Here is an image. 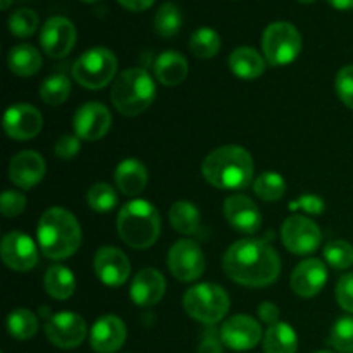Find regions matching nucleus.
<instances>
[{"instance_id": "nucleus-29", "label": "nucleus", "mask_w": 353, "mask_h": 353, "mask_svg": "<svg viewBox=\"0 0 353 353\" xmlns=\"http://www.w3.org/2000/svg\"><path fill=\"white\" fill-rule=\"evenodd\" d=\"M172 228L181 234H193L200 230V212L192 202H176L169 210Z\"/></svg>"}, {"instance_id": "nucleus-21", "label": "nucleus", "mask_w": 353, "mask_h": 353, "mask_svg": "<svg viewBox=\"0 0 353 353\" xmlns=\"http://www.w3.org/2000/svg\"><path fill=\"white\" fill-rule=\"evenodd\" d=\"M126 341V326L116 316H103L93 324L90 343L97 353H114Z\"/></svg>"}, {"instance_id": "nucleus-39", "label": "nucleus", "mask_w": 353, "mask_h": 353, "mask_svg": "<svg viewBox=\"0 0 353 353\" xmlns=\"http://www.w3.org/2000/svg\"><path fill=\"white\" fill-rule=\"evenodd\" d=\"M336 93L341 102L353 110V65H345L336 74Z\"/></svg>"}, {"instance_id": "nucleus-5", "label": "nucleus", "mask_w": 353, "mask_h": 353, "mask_svg": "<svg viewBox=\"0 0 353 353\" xmlns=\"http://www.w3.org/2000/svg\"><path fill=\"white\" fill-rule=\"evenodd\" d=\"M155 99V83L145 69L133 68L121 72L110 90V100L121 114L140 116Z\"/></svg>"}, {"instance_id": "nucleus-1", "label": "nucleus", "mask_w": 353, "mask_h": 353, "mask_svg": "<svg viewBox=\"0 0 353 353\" xmlns=\"http://www.w3.org/2000/svg\"><path fill=\"white\" fill-rule=\"evenodd\" d=\"M223 268L228 278L243 286H268L281 272L279 255L271 245L254 238L234 241L226 250Z\"/></svg>"}, {"instance_id": "nucleus-28", "label": "nucleus", "mask_w": 353, "mask_h": 353, "mask_svg": "<svg viewBox=\"0 0 353 353\" xmlns=\"http://www.w3.org/2000/svg\"><path fill=\"white\" fill-rule=\"evenodd\" d=\"M45 292L55 300H68L74 293L76 279L64 265H52L43 279Z\"/></svg>"}, {"instance_id": "nucleus-49", "label": "nucleus", "mask_w": 353, "mask_h": 353, "mask_svg": "<svg viewBox=\"0 0 353 353\" xmlns=\"http://www.w3.org/2000/svg\"><path fill=\"white\" fill-rule=\"evenodd\" d=\"M299 2H302V3H312V2H316V0H299Z\"/></svg>"}, {"instance_id": "nucleus-30", "label": "nucleus", "mask_w": 353, "mask_h": 353, "mask_svg": "<svg viewBox=\"0 0 353 353\" xmlns=\"http://www.w3.org/2000/svg\"><path fill=\"white\" fill-rule=\"evenodd\" d=\"M7 330L9 334L16 340L24 341L30 340L37 334L38 331V319L31 310L28 309H16L9 314L7 319Z\"/></svg>"}, {"instance_id": "nucleus-11", "label": "nucleus", "mask_w": 353, "mask_h": 353, "mask_svg": "<svg viewBox=\"0 0 353 353\" xmlns=\"http://www.w3.org/2000/svg\"><path fill=\"white\" fill-rule=\"evenodd\" d=\"M48 341L59 348H76L86 338V323L74 312H59L45 323Z\"/></svg>"}, {"instance_id": "nucleus-40", "label": "nucleus", "mask_w": 353, "mask_h": 353, "mask_svg": "<svg viewBox=\"0 0 353 353\" xmlns=\"http://www.w3.org/2000/svg\"><path fill=\"white\" fill-rule=\"evenodd\" d=\"M26 209V196L19 192L6 190L2 193V202H0V212L3 217H16Z\"/></svg>"}, {"instance_id": "nucleus-44", "label": "nucleus", "mask_w": 353, "mask_h": 353, "mask_svg": "<svg viewBox=\"0 0 353 353\" xmlns=\"http://www.w3.org/2000/svg\"><path fill=\"white\" fill-rule=\"evenodd\" d=\"M259 317L262 319V323L269 324V326H272V324L278 323V317H279V309L274 305V303L271 302H264L262 305H259Z\"/></svg>"}, {"instance_id": "nucleus-3", "label": "nucleus", "mask_w": 353, "mask_h": 353, "mask_svg": "<svg viewBox=\"0 0 353 353\" xmlns=\"http://www.w3.org/2000/svg\"><path fill=\"white\" fill-rule=\"evenodd\" d=\"M37 236L45 257L62 261L78 252L81 245V228L69 210L54 207L41 216Z\"/></svg>"}, {"instance_id": "nucleus-33", "label": "nucleus", "mask_w": 353, "mask_h": 353, "mask_svg": "<svg viewBox=\"0 0 353 353\" xmlns=\"http://www.w3.org/2000/svg\"><path fill=\"white\" fill-rule=\"evenodd\" d=\"M71 83L64 74H54L45 79L40 86V99L48 105H61L69 99Z\"/></svg>"}, {"instance_id": "nucleus-6", "label": "nucleus", "mask_w": 353, "mask_h": 353, "mask_svg": "<svg viewBox=\"0 0 353 353\" xmlns=\"http://www.w3.org/2000/svg\"><path fill=\"white\" fill-rule=\"evenodd\" d=\"M183 305L190 317L202 324H217L230 310V296L221 286L202 283L185 293Z\"/></svg>"}, {"instance_id": "nucleus-16", "label": "nucleus", "mask_w": 353, "mask_h": 353, "mask_svg": "<svg viewBox=\"0 0 353 353\" xmlns=\"http://www.w3.org/2000/svg\"><path fill=\"white\" fill-rule=\"evenodd\" d=\"M112 124V116L103 103L88 102L79 107L74 116L76 137L86 141H97L107 134Z\"/></svg>"}, {"instance_id": "nucleus-4", "label": "nucleus", "mask_w": 353, "mask_h": 353, "mask_svg": "<svg viewBox=\"0 0 353 353\" xmlns=\"http://www.w3.org/2000/svg\"><path fill=\"white\" fill-rule=\"evenodd\" d=\"M117 233L128 247L150 248L161 234V216L147 200H131L119 210Z\"/></svg>"}, {"instance_id": "nucleus-2", "label": "nucleus", "mask_w": 353, "mask_h": 353, "mask_svg": "<svg viewBox=\"0 0 353 353\" xmlns=\"http://www.w3.org/2000/svg\"><path fill=\"white\" fill-rule=\"evenodd\" d=\"M202 174L219 190H245L254 178V159L240 145H224L203 159Z\"/></svg>"}, {"instance_id": "nucleus-13", "label": "nucleus", "mask_w": 353, "mask_h": 353, "mask_svg": "<svg viewBox=\"0 0 353 353\" xmlns=\"http://www.w3.org/2000/svg\"><path fill=\"white\" fill-rule=\"evenodd\" d=\"M221 340L228 348L236 352L252 350L262 340V327L254 317L238 314L228 319L221 327Z\"/></svg>"}, {"instance_id": "nucleus-15", "label": "nucleus", "mask_w": 353, "mask_h": 353, "mask_svg": "<svg viewBox=\"0 0 353 353\" xmlns=\"http://www.w3.org/2000/svg\"><path fill=\"white\" fill-rule=\"evenodd\" d=\"M41 128H43V117L40 110L28 103L9 107L3 114V130L12 140H31L40 133Z\"/></svg>"}, {"instance_id": "nucleus-24", "label": "nucleus", "mask_w": 353, "mask_h": 353, "mask_svg": "<svg viewBox=\"0 0 353 353\" xmlns=\"http://www.w3.org/2000/svg\"><path fill=\"white\" fill-rule=\"evenodd\" d=\"M155 76L165 86L181 85L188 76V61L179 52H162L155 61Z\"/></svg>"}, {"instance_id": "nucleus-20", "label": "nucleus", "mask_w": 353, "mask_h": 353, "mask_svg": "<svg viewBox=\"0 0 353 353\" xmlns=\"http://www.w3.org/2000/svg\"><path fill=\"white\" fill-rule=\"evenodd\" d=\"M326 281L327 269L317 259H307V261L300 262L292 274L293 292L303 299H312L317 293H321Z\"/></svg>"}, {"instance_id": "nucleus-31", "label": "nucleus", "mask_w": 353, "mask_h": 353, "mask_svg": "<svg viewBox=\"0 0 353 353\" xmlns=\"http://www.w3.org/2000/svg\"><path fill=\"white\" fill-rule=\"evenodd\" d=\"M221 48V37L212 28H200L190 38V50L199 59H212Z\"/></svg>"}, {"instance_id": "nucleus-50", "label": "nucleus", "mask_w": 353, "mask_h": 353, "mask_svg": "<svg viewBox=\"0 0 353 353\" xmlns=\"http://www.w3.org/2000/svg\"><path fill=\"white\" fill-rule=\"evenodd\" d=\"M81 2H86V3H93V2H99V0H81Z\"/></svg>"}, {"instance_id": "nucleus-14", "label": "nucleus", "mask_w": 353, "mask_h": 353, "mask_svg": "<svg viewBox=\"0 0 353 353\" xmlns=\"http://www.w3.org/2000/svg\"><path fill=\"white\" fill-rule=\"evenodd\" d=\"M2 259L7 268L17 272L31 271L38 264V248L30 236L21 231H10L3 236Z\"/></svg>"}, {"instance_id": "nucleus-35", "label": "nucleus", "mask_w": 353, "mask_h": 353, "mask_svg": "<svg viewBox=\"0 0 353 353\" xmlns=\"http://www.w3.org/2000/svg\"><path fill=\"white\" fill-rule=\"evenodd\" d=\"M40 17L33 9H17L9 17V31L17 38H28L38 30Z\"/></svg>"}, {"instance_id": "nucleus-26", "label": "nucleus", "mask_w": 353, "mask_h": 353, "mask_svg": "<svg viewBox=\"0 0 353 353\" xmlns=\"http://www.w3.org/2000/svg\"><path fill=\"white\" fill-rule=\"evenodd\" d=\"M7 62H9L10 71L17 76H23V78L37 74L43 64L40 52L33 45L28 43H21L10 48Z\"/></svg>"}, {"instance_id": "nucleus-7", "label": "nucleus", "mask_w": 353, "mask_h": 353, "mask_svg": "<svg viewBox=\"0 0 353 353\" xmlns=\"http://www.w3.org/2000/svg\"><path fill=\"white\" fill-rule=\"evenodd\" d=\"M117 71V59L109 48L95 47L86 50L72 65V76L88 90H100L112 81Z\"/></svg>"}, {"instance_id": "nucleus-43", "label": "nucleus", "mask_w": 353, "mask_h": 353, "mask_svg": "<svg viewBox=\"0 0 353 353\" xmlns=\"http://www.w3.org/2000/svg\"><path fill=\"white\" fill-rule=\"evenodd\" d=\"M223 340H221V333H217L216 327H210L205 331L202 341L199 345V353H223Z\"/></svg>"}, {"instance_id": "nucleus-36", "label": "nucleus", "mask_w": 353, "mask_h": 353, "mask_svg": "<svg viewBox=\"0 0 353 353\" xmlns=\"http://www.w3.org/2000/svg\"><path fill=\"white\" fill-rule=\"evenodd\" d=\"M88 205L97 212H109L117 205V193L107 183H97L88 190Z\"/></svg>"}, {"instance_id": "nucleus-17", "label": "nucleus", "mask_w": 353, "mask_h": 353, "mask_svg": "<svg viewBox=\"0 0 353 353\" xmlns=\"http://www.w3.org/2000/svg\"><path fill=\"white\" fill-rule=\"evenodd\" d=\"M93 269H95L97 278L103 285L110 286V288H117V286H123L126 283L131 265L124 252H121L119 248L102 247L95 254Z\"/></svg>"}, {"instance_id": "nucleus-47", "label": "nucleus", "mask_w": 353, "mask_h": 353, "mask_svg": "<svg viewBox=\"0 0 353 353\" xmlns=\"http://www.w3.org/2000/svg\"><path fill=\"white\" fill-rule=\"evenodd\" d=\"M331 3V7L338 10H350L353 9V0H327Z\"/></svg>"}, {"instance_id": "nucleus-48", "label": "nucleus", "mask_w": 353, "mask_h": 353, "mask_svg": "<svg viewBox=\"0 0 353 353\" xmlns=\"http://www.w3.org/2000/svg\"><path fill=\"white\" fill-rule=\"evenodd\" d=\"M10 2H12V0H2V2H0V7H2V10H6V9H9V6H10Z\"/></svg>"}, {"instance_id": "nucleus-23", "label": "nucleus", "mask_w": 353, "mask_h": 353, "mask_svg": "<svg viewBox=\"0 0 353 353\" xmlns=\"http://www.w3.org/2000/svg\"><path fill=\"white\" fill-rule=\"evenodd\" d=\"M148 181L147 168L137 159H126L116 169V185L126 196H138Z\"/></svg>"}, {"instance_id": "nucleus-9", "label": "nucleus", "mask_w": 353, "mask_h": 353, "mask_svg": "<svg viewBox=\"0 0 353 353\" xmlns=\"http://www.w3.org/2000/svg\"><path fill=\"white\" fill-rule=\"evenodd\" d=\"M168 264L172 276L183 283L195 281L205 271V257L202 248L192 240L176 241L169 250Z\"/></svg>"}, {"instance_id": "nucleus-25", "label": "nucleus", "mask_w": 353, "mask_h": 353, "mask_svg": "<svg viewBox=\"0 0 353 353\" xmlns=\"http://www.w3.org/2000/svg\"><path fill=\"white\" fill-rule=\"evenodd\" d=\"M230 69L241 79H255L265 71V62L255 48L238 47L230 55Z\"/></svg>"}, {"instance_id": "nucleus-46", "label": "nucleus", "mask_w": 353, "mask_h": 353, "mask_svg": "<svg viewBox=\"0 0 353 353\" xmlns=\"http://www.w3.org/2000/svg\"><path fill=\"white\" fill-rule=\"evenodd\" d=\"M124 9L128 10H133V12H141V10H147L150 9L152 3L155 0H117Z\"/></svg>"}, {"instance_id": "nucleus-38", "label": "nucleus", "mask_w": 353, "mask_h": 353, "mask_svg": "<svg viewBox=\"0 0 353 353\" xmlns=\"http://www.w3.org/2000/svg\"><path fill=\"white\" fill-rule=\"evenodd\" d=\"M331 345L341 353H353V317L347 316L336 321L331 330Z\"/></svg>"}, {"instance_id": "nucleus-10", "label": "nucleus", "mask_w": 353, "mask_h": 353, "mask_svg": "<svg viewBox=\"0 0 353 353\" xmlns=\"http://www.w3.org/2000/svg\"><path fill=\"white\" fill-rule=\"evenodd\" d=\"M321 230L312 219L303 216H292L285 221L281 230L283 245L292 254L305 255L317 250L321 245Z\"/></svg>"}, {"instance_id": "nucleus-37", "label": "nucleus", "mask_w": 353, "mask_h": 353, "mask_svg": "<svg viewBox=\"0 0 353 353\" xmlns=\"http://www.w3.org/2000/svg\"><path fill=\"white\" fill-rule=\"evenodd\" d=\"M324 259L334 269H348L353 265V247L345 240L330 241L324 248Z\"/></svg>"}, {"instance_id": "nucleus-34", "label": "nucleus", "mask_w": 353, "mask_h": 353, "mask_svg": "<svg viewBox=\"0 0 353 353\" xmlns=\"http://www.w3.org/2000/svg\"><path fill=\"white\" fill-rule=\"evenodd\" d=\"M255 195L265 202H276L286 193V183L278 172H264L254 183Z\"/></svg>"}, {"instance_id": "nucleus-12", "label": "nucleus", "mask_w": 353, "mask_h": 353, "mask_svg": "<svg viewBox=\"0 0 353 353\" xmlns=\"http://www.w3.org/2000/svg\"><path fill=\"white\" fill-rule=\"evenodd\" d=\"M41 48L54 59H62L74 48L76 28L68 17L54 16L45 21L40 33Z\"/></svg>"}, {"instance_id": "nucleus-32", "label": "nucleus", "mask_w": 353, "mask_h": 353, "mask_svg": "<svg viewBox=\"0 0 353 353\" xmlns=\"http://www.w3.org/2000/svg\"><path fill=\"white\" fill-rule=\"evenodd\" d=\"M183 16L181 10L174 6V3H164L161 9L157 10L154 19V28L162 38H172L178 34L181 30Z\"/></svg>"}, {"instance_id": "nucleus-45", "label": "nucleus", "mask_w": 353, "mask_h": 353, "mask_svg": "<svg viewBox=\"0 0 353 353\" xmlns=\"http://www.w3.org/2000/svg\"><path fill=\"white\" fill-rule=\"evenodd\" d=\"M300 209L305 210L309 214H321L324 210V202L316 195H303L299 200Z\"/></svg>"}, {"instance_id": "nucleus-27", "label": "nucleus", "mask_w": 353, "mask_h": 353, "mask_svg": "<svg viewBox=\"0 0 353 353\" xmlns=\"http://www.w3.org/2000/svg\"><path fill=\"white\" fill-rule=\"evenodd\" d=\"M299 338L295 330L286 323L269 326L264 336V353H296Z\"/></svg>"}, {"instance_id": "nucleus-22", "label": "nucleus", "mask_w": 353, "mask_h": 353, "mask_svg": "<svg viewBox=\"0 0 353 353\" xmlns=\"http://www.w3.org/2000/svg\"><path fill=\"white\" fill-rule=\"evenodd\" d=\"M165 293V279L157 269H143L131 283V300L140 307H152L162 300Z\"/></svg>"}, {"instance_id": "nucleus-51", "label": "nucleus", "mask_w": 353, "mask_h": 353, "mask_svg": "<svg viewBox=\"0 0 353 353\" xmlns=\"http://www.w3.org/2000/svg\"><path fill=\"white\" fill-rule=\"evenodd\" d=\"M316 353H331V352H327V350H321V352H316Z\"/></svg>"}, {"instance_id": "nucleus-8", "label": "nucleus", "mask_w": 353, "mask_h": 353, "mask_svg": "<svg viewBox=\"0 0 353 353\" xmlns=\"http://www.w3.org/2000/svg\"><path fill=\"white\" fill-rule=\"evenodd\" d=\"M262 50L271 65L292 64L302 50V37L292 23L278 21L265 28L262 34Z\"/></svg>"}, {"instance_id": "nucleus-41", "label": "nucleus", "mask_w": 353, "mask_h": 353, "mask_svg": "<svg viewBox=\"0 0 353 353\" xmlns=\"http://www.w3.org/2000/svg\"><path fill=\"white\" fill-rule=\"evenodd\" d=\"M336 300L341 309L353 314V272L340 278L336 286Z\"/></svg>"}, {"instance_id": "nucleus-42", "label": "nucleus", "mask_w": 353, "mask_h": 353, "mask_svg": "<svg viewBox=\"0 0 353 353\" xmlns=\"http://www.w3.org/2000/svg\"><path fill=\"white\" fill-rule=\"evenodd\" d=\"M79 152V137L74 134H62L57 141H55L54 154L59 159H72Z\"/></svg>"}, {"instance_id": "nucleus-19", "label": "nucleus", "mask_w": 353, "mask_h": 353, "mask_svg": "<svg viewBox=\"0 0 353 353\" xmlns=\"http://www.w3.org/2000/svg\"><path fill=\"white\" fill-rule=\"evenodd\" d=\"M45 161L33 150H24L14 155L9 165V179L21 190L37 186L45 176Z\"/></svg>"}, {"instance_id": "nucleus-18", "label": "nucleus", "mask_w": 353, "mask_h": 353, "mask_svg": "<svg viewBox=\"0 0 353 353\" xmlns=\"http://www.w3.org/2000/svg\"><path fill=\"white\" fill-rule=\"evenodd\" d=\"M224 216L230 226L241 234H255L262 226L261 210L245 195H231L224 202Z\"/></svg>"}]
</instances>
